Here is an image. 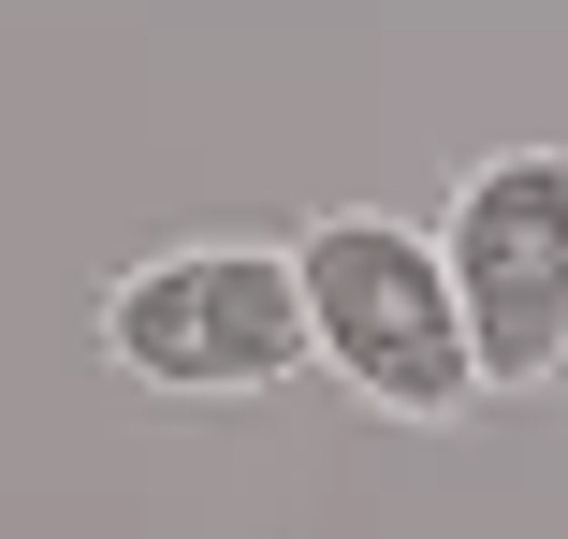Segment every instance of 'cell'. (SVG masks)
I'll use <instances>...</instances> for the list:
<instances>
[{"label": "cell", "mask_w": 568, "mask_h": 539, "mask_svg": "<svg viewBox=\"0 0 568 539\" xmlns=\"http://www.w3.org/2000/svg\"><path fill=\"white\" fill-rule=\"evenodd\" d=\"M306 263V321H321V365L351 379L379 423H467L496 379H481V336H467V292H452V248L379 220V204H335V220L292 234Z\"/></svg>", "instance_id": "obj_1"}, {"label": "cell", "mask_w": 568, "mask_h": 539, "mask_svg": "<svg viewBox=\"0 0 568 539\" xmlns=\"http://www.w3.org/2000/svg\"><path fill=\"white\" fill-rule=\"evenodd\" d=\"M102 350L118 379L175 394V408H234V394H277L292 365H321V321H306V263L292 248H146L118 292H102Z\"/></svg>", "instance_id": "obj_2"}, {"label": "cell", "mask_w": 568, "mask_h": 539, "mask_svg": "<svg viewBox=\"0 0 568 539\" xmlns=\"http://www.w3.org/2000/svg\"><path fill=\"white\" fill-rule=\"evenodd\" d=\"M452 292H467V336H481V379L496 394H539L568 379V161L554 146H510L452 190Z\"/></svg>", "instance_id": "obj_3"}]
</instances>
